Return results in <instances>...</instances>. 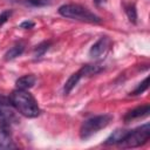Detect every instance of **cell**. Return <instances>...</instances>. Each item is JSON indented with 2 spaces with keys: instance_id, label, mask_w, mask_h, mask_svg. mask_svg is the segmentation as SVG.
<instances>
[{
  "instance_id": "1",
  "label": "cell",
  "mask_w": 150,
  "mask_h": 150,
  "mask_svg": "<svg viewBox=\"0 0 150 150\" xmlns=\"http://www.w3.org/2000/svg\"><path fill=\"white\" fill-rule=\"evenodd\" d=\"M9 100L12 107H14L23 116L33 118L40 115V108L38 105L36 100L27 90L15 89L9 95Z\"/></svg>"
},
{
  "instance_id": "2",
  "label": "cell",
  "mask_w": 150,
  "mask_h": 150,
  "mask_svg": "<svg viewBox=\"0 0 150 150\" xmlns=\"http://www.w3.org/2000/svg\"><path fill=\"white\" fill-rule=\"evenodd\" d=\"M59 14L64 18L80 20V21H84V22H90V23L101 22L100 16H97L96 14H94L89 9H87L86 7L77 5V4H66V5L60 6Z\"/></svg>"
},
{
  "instance_id": "3",
  "label": "cell",
  "mask_w": 150,
  "mask_h": 150,
  "mask_svg": "<svg viewBox=\"0 0 150 150\" xmlns=\"http://www.w3.org/2000/svg\"><path fill=\"white\" fill-rule=\"evenodd\" d=\"M111 120H112V116L109 114L97 115L86 120L80 128V137L82 139H88L94 134L98 132L101 129H104L107 125H109Z\"/></svg>"
},
{
  "instance_id": "4",
  "label": "cell",
  "mask_w": 150,
  "mask_h": 150,
  "mask_svg": "<svg viewBox=\"0 0 150 150\" xmlns=\"http://www.w3.org/2000/svg\"><path fill=\"white\" fill-rule=\"evenodd\" d=\"M150 138V124L145 123L134 130H130L124 141L118 144L122 148H137L145 144Z\"/></svg>"
},
{
  "instance_id": "5",
  "label": "cell",
  "mask_w": 150,
  "mask_h": 150,
  "mask_svg": "<svg viewBox=\"0 0 150 150\" xmlns=\"http://www.w3.org/2000/svg\"><path fill=\"white\" fill-rule=\"evenodd\" d=\"M111 45V40L108 36H101L89 49V56L93 59H98L107 53Z\"/></svg>"
},
{
  "instance_id": "6",
  "label": "cell",
  "mask_w": 150,
  "mask_h": 150,
  "mask_svg": "<svg viewBox=\"0 0 150 150\" xmlns=\"http://www.w3.org/2000/svg\"><path fill=\"white\" fill-rule=\"evenodd\" d=\"M149 112H150L149 104H144V105H141V107H137V108H134V109L129 110L124 115L123 120H124L125 123H129V122H131L134 120H137V118H142V117L148 116Z\"/></svg>"
},
{
  "instance_id": "7",
  "label": "cell",
  "mask_w": 150,
  "mask_h": 150,
  "mask_svg": "<svg viewBox=\"0 0 150 150\" xmlns=\"http://www.w3.org/2000/svg\"><path fill=\"white\" fill-rule=\"evenodd\" d=\"M130 130H125V129H116L115 131H112V134L105 139L104 145H115V144H121L124 138L128 136Z\"/></svg>"
},
{
  "instance_id": "8",
  "label": "cell",
  "mask_w": 150,
  "mask_h": 150,
  "mask_svg": "<svg viewBox=\"0 0 150 150\" xmlns=\"http://www.w3.org/2000/svg\"><path fill=\"white\" fill-rule=\"evenodd\" d=\"M11 134L6 128V124H0V149H11L14 148Z\"/></svg>"
},
{
  "instance_id": "9",
  "label": "cell",
  "mask_w": 150,
  "mask_h": 150,
  "mask_svg": "<svg viewBox=\"0 0 150 150\" xmlns=\"http://www.w3.org/2000/svg\"><path fill=\"white\" fill-rule=\"evenodd\" d=\"M35 82H36V77L34 75H23L15 81V86H16V89L27 90L32 88L35 84Z\"/></svg>"
},
{
  "instance_id": "10",
  "label": "cell",
  "mask_w": 150,
  "mask_h": 150,
  "mask_svg": "<svg viewBox=\"0 0 150 150\" xmlns=\"http://www.w3.org/2000/svg\"><path fill=\"white\" fill-rule=\"evenodd\" d=\"M25 50V45L23 43H16L13 47H11L6 53H5V60L6 61H11L14 60L15 57L20 56Z\"/></svg>"
},
{
  "instance_id": "11",
  "label": "cell",
  "mask_w": 150,
  "mask_h": 150,
  "mask_svg": "<svg viewBox=\"0 0 150 150\" xmlns=\"http://www.w3.org/2000/svg\"><path fill=\"white\" fill-rule=\"evenodd\" d=\"M81 74L79 73V71H76V73H74V74H71L70 76H69V79L66 81V83H64V87H63V93H64V95H68L73 89H74V87L79 83V81L81 80Z\"/></svg>"
},
{
  "instance_id": "12",
  "label": "cell",
  "mask_w": 150,
  "mask_h": 150,
  "mask_svg": "<svg viewBox=\"0 0 150 150\" xmlns=\"http://www.w3.org/2000/svg\"><path fill=\"white\" fill-rule=\"evenodd\" d=\"M102 70H103V67L100 64H84L79 70V73L81 74V76H91L101 73Z\"/></svg>"
},
{
  "instance_id": "13",
  "label": "cell",
  "mask_w": 150,
  "mask_h": 150,
  "mask_svg": "<svg viewBox=\"0 0 150 150\" xmlns=\"http://www.w3.org/2000/svg\"><path fill=\"white\" fill-rule=\"evenodd\" d=\"M11 107H4L0 105V123L2 124H8L13 121H16L14 114L9 110Z\"/></svg>"
},
{
  "instance_id": "14",
  "label": "cell",
  "mask_w": 150,
  "mask_h": 150,
  "mask_svg": "<svg viewBox=\"0 0 150 150\" xmlns=\"http://www.w3.org/2000/svg\"><path fill=\"white\" fill-rule=\"evenodd\" d=\"M124 12L129 19L130 22L137 23V9L134 4H127L124 5Z\"/></svg>"
},
{
  "instance_id": "15",
  "label": "cell",
  "mask_w": 150,
  "mask_h": 150,
  "mask_svg": "<svg viewBox=\"0 0 150 150\" xmlns=\"http://www.w3.org/2000/svg\"><path fill=\"white\" fill-rule=\"evenodd\" d=\"M50 41H42L41 43H39L38 46H35L33 53H34V56L35 57H41L50 47Z\"/></svg>"
},
{
  "instance_id": "16",
  "label": "cell",
  "mask_w": 150,
  "mask_h": 150,
  "mask_svg": "<svg viewBox=\"0 0 150 150\" xmlns=\"http://www.w3.org/2000/svg\"><path fill=\"white\" fill-rule=\"evenodd\" d=\"M149 87V77H145L141 83H138V86L129 94V95H132V96H136V95H139V94H143Z\"/></svg>"
},
{
  "instance_id": "17",
  "label": "cell",
  "mask_w": 150,
  "mask_h": 150,
  "mask_svg": "<svg viewBox=\"0 0 150 150\" xmlns=\"http://www.w3.org/2000/svg\"><path fill=\"white\" fill-rule=\"evenodd\" d=\"M11 15H12V11L11 9H5V11H2L0 13V27L8 21V19L11 18Z\"/></svg>"
},
{
  "instance_id": "18",
  "label": "cell",
  "mask_w": 150,
  "mask_h": 150,
  "mask_svg": "<svg viewBox=\"0 0 150 150\" xmlns=\"http://www.w3.org/2000/svg\"><path fill=\"white\" fill-rule=\"evenodd\" d=\"M27 2L34 7H43L50 4V0H27Z\"/></svg>"
},
{
  "instance_id": "19",
  "label": "cell",
  "mask_w": 150,
  "mask_h": 150,
  "mask_svg": "<svg viewBox=\"0 0 150 150\" xmlns=\"http://www.w3.org/2000/svg\"><path fill=\"white\" fill-rule=\"evenodd\" d=\"M0 105H4V107H12V103H11L9 97H6V96H4V95L0 94Z\"/></svg>"
},
{
  "instance_id": "20",
  "label": "cell",
  "mask_w": 150,
  "mask_h": 150,
  "mask_svg": "<svg viewBox=\"0 0 150 150\" xmlns=\"http://www.w3.org/2000/svg\"><path fill=\"white\" fill-rule=\"evenodd\" d=\"M34 26H35V23L33 21H29V20H26V21L20 23V28H23V29H30Z\"/></svg>"
},
{
  "instance_id": "21",
  "label": "cell",
  "mask_w": 150,
  "mask_h": 150,
  "mask_svg": "<svg viewBox=\"0 0 150 150\" xmlns=\"http://www.w3.org/2000/svg\"><path fill=\"white\" fill-rule=\"evenodd\" d=\"M93 1L95 2V5H96V6H101V5H102V4H104L107 0H93Z\"/></svg>"
}]
</instances>
